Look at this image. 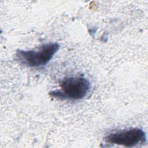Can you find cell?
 <instances>
[{
	"instance_id": "1",
	"label": "cell",
	"mask_w": 148,
	"mask_h": 148,
	"mask_svg": "<svg viewBox=\"0 0 148 148\" xmlns=\"http://www.w3.org/2000/svg\"><path fill=\"white\" fill-rule=\"evenodd\" d=\"M91 87L90 82L82 76L64 78L60 83V90L51 91L50 96L60 99L79 100L84 98Z\"/></svg>"
},
{
	"instance_id": "2",
	"label": "cell",
	"mask_w": 148,
	"mask_h": 148,
	"mask_svg": "<svg viewBox=\"0 0 148 148\" xmlns=\"http://www.w3.org/2000/svg\"><path fill=\"white\" fill-rule=\"evenodd\" d=\"M57 43L44 44L38 50H17L16 57L21 64L28 67H39L46 65L59 50Z\"/></svg>"
},
{
	"instance_id": "3",
	"label": "cell",
	"mask_w": 148,
	"mask_h": 148,
	"mask_svg": "<svg viewBox=\"0 0 148 148\" xmlns=\"http://www.w3.org/2000/svg\"><path fill=\"white\" fill-rule=\"evenodd\" d=\"M105 140L106 142L125 147H134L146 142L145 132L139 128H131L108 134Z\"/></svg>"
}]
</instances>
